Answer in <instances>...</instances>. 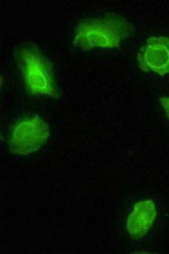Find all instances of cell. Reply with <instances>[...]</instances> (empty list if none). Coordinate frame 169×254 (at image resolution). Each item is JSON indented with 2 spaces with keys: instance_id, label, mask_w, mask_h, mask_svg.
<instances>
[{
  "instance_id": "2",
  "label": "cell",
  "mask_w": 169,
  "mask_h": 254,
  "mask_svg": "<svg viewBox=\"0 0 169 254\" xmlns=\"http://www.w3.org/2000/svg\"><path fill=\"white\" fill-rule=\"evenodd\" d=\"M50 136V128L43 118H23L12 126L9 134L10 150L16 154L29 155L36 152Z\"/></svg>"
},
{
  "instance_id": "4",
  "label": "cell",
  "mask_w": 169,
  "mask_h": 254,
  "mask_svg": "<svg viewBox=\"0 0 169 254\" xmlns=\"http://www.w3.org/2000/svg\"><path fill=\"white\" fill-rule=\"evenodd\" d=\"M138 66L160 77L169 75V37L152 36L139 51Z\"/></svg>"
},
{
  "instance_id": "1",
  "label": "cell",
  "mask_w": 169,
  "mask_h": 254,
  "mask_svg": "<svg viewBox=\"0 0 169 254\" xmlns=\"http://www.w3.org/2000/svg\"><path fill=\"white\" fill-rule=\"evenodd\" d=\"M132 27L124 17L106 15L80 23L73 43L79 50H113L128 39Z\"/></svg>"
},
{
  "instance_id": "3",
  "label": "cell",
  "mask_w": 169,
  "mask_h": 254,
  "mask_svg": "<svg viewBox=\"0 0 169 254\" xmlns=\"http://www.w3.org/2000/svg\"><path fill=\"white\" fill-rule=\"evenodd\" d=\"M24 81L27 90L35 96L56 97L52 71L44 58L33 50H25L22 54Z\"/></svg>"
},
{
  "instance_id": "6",
  "label": "cell",
  "mask_w": 169,
  "mask_h": 254,
  "mask_svg": "<svg viewBox=\"0 0 169 254\" xmlns=\"http://www.w3.org/2000/svg\"><path fill=\"white\" fill-rule=\"evenodd\" d=\"M160 104H162V107L165 114H166V116L169 118V97H163V98H160Z\"/></svg>"
},
{
  "instance_id": "5",
  "label": "cell",
  "mask_w": 169,
  "mask_h": 254,
  "mask_svg": "<svg viewBox=\"0 0 169 254\" xmlns=\"http://www.w3.org/2000/svg\"><path fill=\"white\" fill-rule=\"evenodd\" d=\"M157 219V206L151 199L140 200L132 206L126 218V231L133 239H141L154 227Z\"/></svg>"
}]
</instances>
